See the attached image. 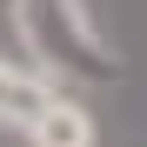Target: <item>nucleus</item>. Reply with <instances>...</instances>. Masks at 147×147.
<instances>
[{"instance_id": "2", "label": "nucleus", "mask_w": 147, "mask_h": 147, "mask_svg": "<svg viewBox=\"0 0 147 147\" xmlns=\"http://www.w3.org/2000/svg\"><path fill=\"white\" fill-rule=\"evenodd\" d=\"M54 100H60V80L47 67H27V60H7L0 54V127H20L27 134Z\"/></svg>"}, {"instance_id": "1", "label": "nucleus", "mask_w": 147, "mask_h": 147, "mask_svg": "<svg viewBox=\"0 0 147 147\" xmlns=\"http://www.w3.org/2000/svg\"><path fill=\"white\" fill-rule=\"evenodd\" d=\"M20 34H27L34 60H47V74H87V80H114L120 60L107 54L100 27L80 0H20Z\"/></svg>"}, {"instance_id": "3", "label": "nucleus", "mask_w": 147, "mask_h": 147, "mask_svg": "<svg viewBox=\"0 0 147 147\" xmlns=\"http://www.w3.org/2000/svg\"><path fill=\"white\" fill-rule=\"evenodd\" d=\"M27 147H100V127H94V107L60 94L34 127H27Z\"/></svg>"}]
</instances>
